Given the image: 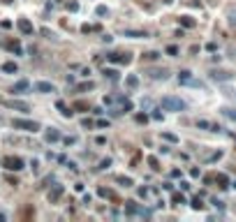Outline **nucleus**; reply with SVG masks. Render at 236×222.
Returning a JSON list of instances; mask_svg holds the SVG:
<instances>
[{
	"label": "nucleus",
	"instance_id": "79ce46f5",
	"mask_svg": "<svg viewBox=\"0 0 236 222\" xmlns=\"http://www.w3.org/2000/svg\"><path fill=\"white\" fill-rule=\"evenodd\" d=\"M111 164V160H102V162H100V169H107Z\"/></svg>",
	"mask_w": 236,
	"mask_h": 222
},
{
	"label": "nucleus",
	"instance_id": "c756f323",
	"mask_svg": "<svg viewBox=\"0 0 236 222\" xmlns=\"http://www.w3.org/2000/svg\"><path fill=\"white\" fill-rule=\"evenodd\" d=\"M192 208H194V211H202V208H204V201L199 199V197H197V199H192Z\"/></svg>",
	"mask_w": 236,
	"mask_h": 222
},
{
	"label": "nucleus",
	"instance_id": "6e6552de",
	"mask_svg": "<svg viewBox=\"0 0 236 222\" xmlns=\"http://www.w3.org/2000/svg\"><path fill=\"white\" fill-rule=\"evenodd\" d=\"M111 63H116V65H127L130 60H132V58H130V53H109L107 56Z\"/></svg>",
	"mask_w": 236,
	"mask_h": 222
},
{
	"label": "nucleus",
	"instance_id": "58836bf2",
	"mask_svg": "<svg viewBox=\"0 0 236 222\" xmlns=\"http://www.w3.org/2000/svg\"><path fill=\"white\" fill-rule=\"evenodd\" d=\"M97 14L104 16V14H107V7H104V5H100V7H97Z\"/></svg>",
	"mask_w": 236,
	"mask_h": 222
},
{
	"label": "nucleus",
	"instance_id": "a18cd8bd",
	"mask_svg": "<svg viewBox=\"0 0 236 222\" xmlns=\"http://www.w3.org/2000/svg\"><path fill=\"white\" fill-rule=\"evenodd\" d=\"M146 120H148V118H146L144 114H139V116H137V123H146Z\"/></svg>",
	"mask_w": 236,
	"mask_h": 222
},
{
	"label": "nucleus",
	"instance_id": "5701e85b",
	"mask_svg": "<svg viewBox=\"0 0 236 222\" xmlns=\"http://www.w3.org/2000/svg\"><path fill=\"white\" fill-rule=\"evenodd\" d=\"M222 116H227L229 120H234V123H236V109H229V107H225V109H222Z\"/></svg>",
	"mask_w": 236,
	"mask_h": 222
},
{
	"label": "nucleus",
	"instance_id": "412c9836",
	"mask_svg": "<svg viewBox=\"0 0 236 222\" xmlns=\"http://www.w3.org/2000/svg\"><path fill=\"white\" fill-rule=\"evenodd\" d=\"M181 26L183 28H194V19H192V16H181Z\"/></svg>",
	"mask_w": 236,
	"mask_h": 222
},
{
	"label": "nucleus",
	"instance_id": "f3484780",
	"mask_svg": "<svg viewBox=\"0 0 236 222\" xmlns=\"http://www.w3.org/2000/svg\"><path fill=\"white\" fill-rule=\"evenodd\" d=\"M28 86H30V83H28L26 79H23V81H16V83L12 86V93H23V90H28Z\"/></svg>",
	"mask_w": 236,
	"mask_h": 222
},
{
	"label": "nucleus",
	"instance_id": "dca6fc26",
	"mask_svg": "<svg viewBox=\"0 0 236 222\" xmlns=\"http://www.w3.org/2000/svg\"><path fill=\"white\" fill-rule=\"evenodd\" d=\"M125 86H127V88H137V86H139V77H137V74H127V77H125Z\"/></svg>",
	"mask_w": 236,
	"mask_h": 222
},
{
	"label": "nucleus",
	"instance_id": "9b49d317",
	"mask_svg": "<svg viewBox=\"0 0 236 222\" xmlns=\"http://www.w3.org/2000/svg\"><path fill=\"white\" fill-rule=\"evenodd\" d=\"M63 192H65V190H63V185H54V190L49 192V201H51V204H56V201L63 197Z\"/></svg>",
	"mask_w": 236,
	"mask_h": 222
},
{
	"label": "nucleus",
	"instance_id": "473e14b6",
	"mask_svg": "<svg viewBox=\"0 0 236 222\" xmlns=\"http://www.w3.org/2000/svg\"><path fill=\"white\" fill-rule=\"evenodd\" d=\"M81 30L84 33H95V30H100V26H88L86 23V26H81Z\"/></svg>",
	"mask_w": 236,
	"mask_h": 222
},
{
	"label": "nucleus",
	"instance_id": "a878e982",
	"mask_svg": "<svg viewBox=\"0 0 236 222\" xmlns=\"http://www.w3.org/2000/svg\"><path fill=\"white\" fill-rule=\"evenodd\" d=\"M16 69H19V67H16V63H5V65H3V72H9V74H14Z\"/></svg>",
	"mask_w": 236,
	"mask_h": 222
},
{
	"label": "nucleus",
	"instance_id": "c9c22d12",
	"mask_svg": "<svg viewBox=\"0 0 236 222\" xmlns=\"http://www.w3.org/2000/svg\"><path fill=\"white\" fill-rule=\"evenodd\" d=\"M63 141H65V144H67V146H72V144H76V137H65V139H63Z\"/></svg>",
	"mask_w": 236,
	"mask_h": 222
},
{
	"label": "nucleus",
	"instance_id": "a19ab883",
	"mask_svg": "<svg viewBox=\"0 0 236 222\" xmlns=\"http://www.w3.org/2000/svg\"><path fill=\"white\" fill-rule=\"evenodd\" d=\"M95 125H97V127H109V120H97Z\"/></svg>",
	"mask_w": 236,
	"mask_h": 222
},
{
	"label": "nucleus",
	"instance_id": "ea45409f",
	"mask_svg": "<svg viewBox=\"0 0 236 222\" xmlns=\"http://www.w3.org/2000/svg\"><path fill=\"white\" fill-rule=\"evenodd\" d=\"M199 174H202V171H199V169H197V167H194V169H190V176H192V178H197V176H199Z\"/></svg>",
	"mask_w": 236,
	"mask_h": 222
},
{
	"label": "nucleus",
	"instance_id": "7ed1b4c3",
	"mask_svg": "<svg viewBox=\"0 0 236 222\" xmlns=\"http://www.w3.org/2000/svg\"><path fill=\"white\" fill-rule=\"evenodd\" d=\"M3 167L9 169V171H21L23 169V160L16 157V155H5L3 157Z\"/></svg>",
	"mask_w": 236,
	"mask_h": 222
},
{
	"label": "nucleus",
	"instance_id": "f03ea898",
	"mask_svg": "<svg viewBox=\"0 0 236 222\" xmlns=\"http://www.w3.org/2000/svg\"><path fill=\"white\" fill-rule=\"evenodd\" d=\"M12 127H16V130H26V132H37V130H39V123H35V120H23V118H14V120H12Z\"/></svg>",
	"mask_w": 236,
	"mask_h": 222
},
{
	"label": "nucleus",
	"instance_id": "aec40b11",
	"mask_svg": "<svg viewBox=\"0 0 236 222\" xmlns=\"http://www.w3.org/2000/svg\"><path fill=\"white\" fill-rule=\"evenodd\" d=\"M97 194H100V197H104V199H116V194H114V192H111L109 188H100V190H97Z\"/></svg>",
	"mask_w": 236,
	"mask_h": 222
},
{
	"label": "nucleus",
	"instance_id": "f8f14e48",
	"mask_svg": "<svg viewBox=\"0 0 236 222\" xmlns=\"http://www.w3.org/2000/svg\"><path fill=\"white\" fill-rule=\"evenodd\" d=\"M123 35H125V37H134V39H139V37H148V33H146V30H132V28H125V30H123Z\"/></svg>",
	"mask_w": 236,
	"mask_h": 222
},
{
	"label": "nucleus",
	"instance_id": "b1692460",
	"mask_svg": "<svg viewBox=\"0 0 236 222\" xmlns=\"http://www.w3.org/2000/svg\"><path fill=\"white\" fill-rule=\"evenodd\" d=\"M148 164H151L153 171H160V162H157V157H155V155H151V157H148Z\"/></svg>",
	"mask_w": 236,
	"mask_h": 222
},
{
	"label": "nucleus",
	"instance_id": "a211bd4d",
	"mask_svg": "<svg viewBox=\"0 0 236 222\" xmlns=\"http://www.w3.org/2000/svg\"><path fill=\"white\" fill-rule=\"evenodd\" d=\"M213 178H215V183H220V188H222V190H227V188H229V178L225 176V174H215Z\"/></svg>",
	"mask_w": 236,
	"mask_h": 222
},
{
	"label": "nucleus",
	"instance_id": "4c0bfd02",
	"mask_svg": "<svg viewBox=\"0 0 236 222\" xmlns=\"http://www.w3.org/2000/svg\"><path fill=\"white\" fill-rule=\"evenodd\" d=\"M81 125H84V127H93L95 123H93V120H88V118H84V120H81Z\"/></svg>",
	"mask_w": 236,
	"mask_h": 222
},
{
	"label": "nucleus",
	"instance_id": "f704fd0d",
	"mask_svg": "<svg viewBox=\"0 0 236 222\" xmlns=\"http://www.w3.org/2000/svg\"><path fill=\"white\" fill-rule=\"evenodd\" d=\"M167 53L169 56H178V49H176V46H167Z\"/></svg>",
	"mask_w": 236,
	"mask_h": 222
},
{
	"label": "nucleus",
	"instance_id": "ddd939ff",
	"mask_svg": "<svg viewBox=\"0 0 236 222\" xmlns=\"http://www.w3.org/2000/svg\"><path fill=\"white\" fill-rule=\"evenodd\" d=\"M16 26H19V30H21V33L33 35V23L28 21V19H19V23H16Z\"/></svg>",
	"mask_w": 236,
	"mask_h": 222
},
{
	"label": "nucleus",
	"instance_id": "c85d7f7f",
	"mask_svg": "<svg viewBox=\"0 0 236 222\" xmlns=\"http://www.w3.org/2000/svg\"><path fill=\"white\" fill-rule=\"evenodd\" d=\"M157 56H160V53H157V51H148V53H144V60H157Z\"/></svg>",
	"mask_w": 236,
	"mask_h": 222
},
{
	"label": "nucleus",
	"instance_id": "9d476101",
	"mask_svg": "<svg viewBox=\"0 0 236 222\" xmlns=\"http://www.w3.org/2000/svg\"><path fill=\"white\" fill-rule=\"evenodd\" d=\"M44 139H46V141H49V144H56V141H60V132H58L56 130V127H49V130H46V134H44Z\"/></svg>",
	"mask_w": 236,
	"mask_h": 222
},
{
	"label": "nucleus",
	"instance_id": "1a4fd4ad",
	"mask_svg": "<svg viewBox=\"0 0 236 222\" xmlns=\"http://www.w3.org/2000/svg\"><path fill=\"white\" fill-rule=\"evenodd\" d=\"M35 90L37 93H56V86L49 83V81H37V83H35Z\"/></svg>",
	"mask_w": 236,
	"mask_h": 222
},
{
	"label": "nucleus",
	"instance_id": "e433bc0d",
	"mask_svg": "<svg viewBox=\"0 0 236 222\" xmlns=\"http://www.w3.org/2000/svg\"><path fill=\"white\" fill-rule=\"evenodd\" d=\"M178 185H181V190H183V192H187V190H190V183H185V180H181Z\"/></svg>",
	"mask_w": 236,
	"mask_h": 222
},
{
	"label": "nucleus",
	"instance_id": "c03bdc74",
	"mask_svg": "<svg viewBox=\"0 0 236 222\" xmlns=\"http://www.w3.org/2000/svg\"><path fill=\"white\" fill-rule=\"evenodd\" d=\"M95 144H100V146H104V144H107V139H104V137H97V139H95Z\"/></svg>",
	"mask_w": 236,
	"mask_h": 222
},
{
	"label": "nucleus",
	"instance_id": "4be33fe9",
	"mask_svg": "<svg viewBox=\"0 0 236 222\" xmlns=\"http://www.w3.org/2000/svg\"><path fill=\"white\" fill-rule=\"evenodd\" d=\"M93 88H95L93 81H86V83H79V86H76V90H79V93H86V90H93Z\"/></svg>",
	"mask_w": 236,
	"mask_h": 222
},
{
	"label": "nucleus",
	"instance_id": "20e7f679",
	"mask_svg": "<svg viewBox=\"0 0 236 222\" xmlns=\"http://www.w3.org/2000/svg\"><path fill=\"white\" fill-rule=\"evenodd\" d=\"M125 215H141V218H148L151 211H148V208H144V206H137L134 201H127V206H125Z\"/></svg>",
	"mask_w": 236,
	"mask_h": 222
},
{
	"label": "nucleus",
	"instance_id": "7c9ffc66",
	"mask_svg": "<svg viewBox=\"0 0 236 222\" xmlns=\"http://www.w3.org/2000/svg\"><path fill=\"white\" fill-rule=\"evenodd\" d=\"M116 180H118L121 185H125V188H130V185H132V178H125V176H118Z\"/></svg>",
	"mask_w": 236,
	"mask_h": 222
},
{
	"label": "nucleus",
	"instance_id": "39448f33",
	"mask_svg": "<svg viewBox=\"0 0 236 222\" xmlns=\"http://www.w3.org/2000/svg\"><path fill=\"white\" fill-rule=\"evenodd\" d=\"M178 81H181V83H185V86H194V88H204V83H202V81H197V79H192V72H187V69H183V72H178Z\"/></svg>",
	"mask_w": 236,
	"mask_h": 222
},
{
	"label": "nucleus",
	"instance_id": "37998d69",
	"mask_svg": "<svg viewBox=\"0 0 236 222\" xmlns=\"http://www.w3.org/2000/svg\"><path fill=\"white\" fill-rule=\"evenodd\" d=\"M148 194H151V190H146V188L139 190V197H148Z\"/></svg>",
	"mask_w": 236,
	"mask_h": 222
},
{
	"label": "nucleus",
	"instance_id": "72a5a7b5",
	"mask_svg": "<svg viewBox=\"0 0 236 222\" xmlns=\"http://www.w3.org/2000/svg\"><path fill=\"white\" fill-rule=\"evenodd\" d=\"M162 137L167 139V141H178V137H176V134H172V132H164Z\"/></svg>",
	"mask_w": 236,
	"mask_h": 222
},
{
	"label": "nucleus",
	"instance_id": "49530a36",
	"mask_svg": "<svg viewBox=\"0 0 236 222\" xmlns=\"http://www.w3.org/2000/svg\"><path fill=\"white\" fill-rule=\"evenodd\" d=\"M164 3H174V0H164Z\"/></svg>",
	"mask_w": 236,
	"mask_h": 222
},
{
	"label": "nucleus",
	"instance_id": "6ab92c4d",
	"mask_svg": "<svg viewBox=\"0 0 236 222\" xmlns=\"http://www.w3.org/2000/svg\"><path fill=\"white\" fill-rule=\"evenodd\" d=\"M148 77L151 79H167V69H151Z\"/></svg>",
	"mask_w": 236,
	"mask_h": 222
},
{
	"label": "nucleus",
	"instance_id": "f257e3e1",
	"mask_svg": "<svg viewBox=\"0 0 236 222\" xmlns=\"http://www.w3.org/2000/svg\"><path fill=\"white\" fill-rule=\"evenodd\" d=\"M160 107L164 111H183L185 109V102L181 100V97H174V95H164L160 100Z\"/></svg>",
	"mask_w": 236,
	"mask_h": 222
},
{
	"label": "nucleus",
	"instance_id": "cd10ccee",
	"mask_svg": "<svg viewBox=\"0 0 236 222\" xmlns=\"http://www.w3.org/2000/svg\"><path fill=\"white\" fill-rule=\"evenodd\" d=\"M172 201L176 204V206H181V204H185V197H183V194H178V192H176V194L172 197Z\"/></svg>",
	"mask_w": 236,
	"mask_h": 222
},
{
	"label": "nucleus",
	"instance_id": "bb28decb",
	"mask_svg": "<svg viewBox=\"0 0 236 222\" xmlns=\"http://www.w3.org/2000/svg\"><path fill=\"white\" fill-rule=\"evenodd\" d=\"M220 157H222V150H215V153H211L206 157V162H215V160H220Z\"/></svg>",
	"mask_w": 236,
	"mask_h": 222
},
{
	"label": "nucleus",
	"instance_id": "4468645a",
	"mask_svg": "<svg viewBox=\"0 0 236 222\" xmlns=\"http://www.w3.org/2000/svg\"><path fill=\"white\" fill-rule=\"evenodd\" d=\"M5 46H7V49H9V51H14V53H16V56H21V53H23V49H21V44H19V42H16V39H9V42H5Z\"/></svg>",
	"mask_w": 236,
	"mask_h": 222
},
{
	"label": "nucleus",
	"instance_id": "0eeeda50",
	"mask_svg": "<svg viewBox=\"0 0 236 222\" xmlns=\"http://www.w3.org/2000/svg\"><path fill=\"white\" fill-rule=\"evenodd\" d=\"M197 127H199V130H208V132H220V130H222L218 123L206 120V118H199V120H197Z\"/></svg>",
	"mask_w": 236,
	"mask_h": 222
},
{
	"label": "nucleus",
	"instance_id": "393cba45",
	"mask_svg": "<svg viewBox=\"0 0 236 222\" xmlns=\"http://www.w3.org/2000/svg\"><path fill=\"white\" fill-rule=\"evenodd\" d=\"M72 109H76V111H88V102L79 100V102H74V104H72Z\"/></svg>",
	"mask_w": 236,
	"mask_h": 222
},
{
	"label": "nucleus",
	"instance_id": "423d86ee",
	"mask_svg": "<svg viewBox=\"0 0 236 222\" xmlns=\"http://www.w3.org/2000/svg\"><path fill=\"white\" fill-rule=\"evenodd\" d=\"M3 107H7V109H16V111H30V107H28L26 102H21V100H3Z\"/></svg>",
	"mask_w": 236,
	"mask_h": 222
},
{
	"label": "nucleus",
	"instance_id": "2eb2a0df",
	"mask_svg": "<svg viewBox=\"0 0 236 222\" xmlns=\"http://www.w3.org/2000/svg\"><path fill=\"white\" fill-rule=\"evenodd\" d=\"M211 77H213L215 81H229V79H232V74H229V72H222V69H220V72L213 69V72H211Z\"/></svg>",
	"mask_w": 236,
	"mask_h": 222
},
{
	"label": "nucleus",
	"instance_id": "2f4dec72",
	"mask_svg": "<svg viewBox=\"0 0 236 222\" xmlns=\"http://www.w3.org/2000/svg\"><path fill=\"white\" fill-rule=\"evenodd\" d=\"M104 77H109V79H116V77H118V72H116V69H111V67H109V69L104 67Z\"/></svg>",
	"mask_w": 236,
	"mask_h": 222
}]
</instances>
